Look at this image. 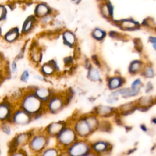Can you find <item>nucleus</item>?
<instances>
[{
	"label": "nucleus",
	"mask_w": 156,
	"mask_h": 156,
	"mask_svg": "<svg viewBox=\"0 0 156 156\" xmlns=\"http://www.w3.org/2000/svg\"><path fill=\"white\" fill-rule=\"evenodd\" d=\"M18 107L29 113L34 120L46 114L45 104L37 98L32 90L26 88V91L18 104Z\"/></svg>",
	"instance_id": "obj_1"
},
{
	"label": "nucleus",
	"mask_w": 156,
	"mask_h": 156,
	"mask_svg": "<svg viewBox=\"0 0 156 156\" xmlns=\"http://www.w3.org/2000/svg\"><path fill=\"white\" fill-rule=\"evenodd\" d=\"M51 138L42 130H33V133L30 139L27 148L32 155L40 154L46 147L49 146Z\"/></svg>",
	"instance_id": "obj_2"
},
{
	"label": "nucleus",
	"mask_w": 156,
	"mask_h": 156,
	"mask_svg": "<svg viewBox=\"0 0 156 156\" xmlns=\"http://www.w3.org/2000/svg\"><path fill=\"white\" fill-rule=\"evenodd\" d=\"M66 92L55 91L50 99L45 103L46 113L57 115L69 104Z\"/></svg>",
	"instance_id": "obj_3"
},
{
	"label": "nucleus",
	"mask_w": 156,
	"mask_h": 156,
	"mask_svg": "<svg viewBox=\"0 0 156 156\" xmlns=\"http://www.w3.org/2000/svg\"><path fill=\"white\" fill-rule=\"evenodd\" d=\"M79 139L72 125L69 122L55 136V144L62 150L66 149Z\"/></svg>",
	"instance_id": "obj_4"
},
{
	"label": "nucleus",
	"mask_w": 156,
	"mask_h": 156,
	"mask_svg": "<svg viewBox=\"0 0 156 156\" xmlns=\"http://www.w3.org/2000/svg\"><path fill=\"white\" fill-rule=\"evenodd\" d=\"M68 121L72 125L79 138L87 139L93 132L87 119L86 115L77 116L74 119H71V121Z\"/></svg>",
	"instance_id": "obj_5"
},
{
	"label": "nucleus",
	"mask_w": 156,
	"mask_h": 156,
	"mask_svg": "<svg viewBox=\"0 0 156 156\" xmlns=\"http://www.w3.org/2000/svg\"><path fill=\"white\" fill-rule=\"evenodd\" d=\"M65 150L69 156H88L91 146L87 139L79 138Z\"/></svg>",
	"instance_id": "obj_6"
},
{
	"label": "nucleus",
	"mask_w": 156,
	"mask_h": 156,
	"mask_svg": "<svg viewBox=\"0 0 156 156\" xmlns=\"http://www.w3.org/2000/svg\"><path fill=\"white\" fill-rule=\"evenodd\" d=\"M33 133V130L19 132L9 143V152L27 147Z\"/></svg>",
	"instance_id": "obj_7"
},
{
	"label": "nucleus",
	"mask_w": 156,
	"mask_h": 156,
	"mask_svg": "<svg viewBox=\"0 0 156 156\" xmlns=\"http://www.w3.org/2000/svg\"><path fill=\"white\" fill-rule=\"evenodd\" d=\"M33 120V118L29 113L17 107L13 112L10 122L13 126H26Z\"/></svg>",
	"instance_id": "obj_8"
},
{
	"label": "nucleus",
	"mask_w": 156,
	"mask_h": 156,
	"mask_svg": "<svg viewBox=\"0 0 156 156\" xmlns=\"http://www.w3.org/2000/svg\"><path fill=\"white\" fill-rule=\"evenodd\" d=\"M18 106L9 97L0 101V123L10 121L13 111Z\"/></svg>",
	"instance_id": "obj_9"
},
{
	"label": "nucleus",
	"mask_w": 156,
	"mask_h": 156,
	"mask_svg": "<svg viewBox=\"0 0 156 156\" xmlns=\"http://www.w3.org/2000/svg\"><path fill=\"white\" fill-rule=\"evenodd\" d=\"M43 55V52L41 46L37 41H33L29 49V58L31 63L36 66H40Z\"/></svg>",
	"instance_id": "obj_10"
},
{
	"label": "nucleus",
	"mask_w": 156,
	"mask_h": 156,
	"mask_svg": "<svg viewBox=\"0 0 156 156\" xmlns=\"http://www.w3.org/2000/svg\"><path fill=\"white\" fill-rule=\"evenodd\" d=\"M40 73L48 78L55 76L59 71V66L55 60H50L39 66Z\"/></svg>",
	"instance_id": "obj_11"
},
{
	"label": "nucleus",
	"mask_w": 156,
	"mask_h": 156,
	"mask_svg": "<svg viewBox=\"0 0 156 156\" xmlns=\"http://www.w3.org/2000/svg\"><path fill=\"white\" fill-rule=\"evenodd\" d=\"M68 123V121H53L48 124L43 129V130L49 137L55 138Z\"/></svg>",
	"instance_id": "obj_12"
},
{
	"label": "nucleus",
	"mask_w": 156,
	"mask_h": 156,
	"mask_svg": "<svg viewBox=\"0 0 156 156\" xmlns=\"http://www.w3.org/2000/svg\"><path fill=\"white\" fill-rule=\"evenodd\" d=\"M32 91L44 104L50 99L55 91L52 88L41 85H35Z\"/></svg>",
	"instance_id": "obj_13"
},
{
	"label": "nucleus",
	"mask_w": 156,
	"mask_h": 156,
	"mask_svg": "<svg viewBox=\"0 0 156 156\" xmlns=\"http://www.w3.org/2000/svg\"><path fill=\"white\" fill-rule=\"evenodd\" d=\"M52 13H55V12L51 7L45 2H40L37 3L34 10V15L38 20Z\"/></svg>",
	"instance_id": "obj_14"
},
{
	"label": "nucleus",
	"mask_w": 156,
	"mask_h": 156,
	"mask_svg": "<svg viewBox=\"0 0 156 156\" xmlns=\"http://www.w3.org/2000/svg\"><path fill=\"white\" fill-rule=\"evenodd\" d=\"M62 38L63 44L70 48H76L77 44V38L75 33L69 29H64L62 32Z\"/></svg>",
	"instance_id": "obj_15"
},
{
	"label": "nucleus",
	"mask_w": 156,
	"mask_h": 156,
	"mask_svg": "<svg viewBox=\"0 0 156 156\" xmlns=\"http://www.w3.org/2000/svg\"><path fill=\"white\" fill-rule=\"evenodd\" d=\"M37 24H38V20L34 15L28 16L22 25L21 29V35H26L31 32Z\"/></svg>",
	"instance_id": "obj_16"
},
{
	"label": "nucleus",
	"mask_w": 156,
	"mask_h": 156,
	"mask_svg": "<svg viewBox=\"0 0 156 156\" xmlns=\"http://www.w3.org/2000/svg\"><path fill=\"white\" fill-rule=\"evenodd\" d=\"M21 36V30L17 27L9 29L3 36V40L8 43H13L16 41Z\"/></svg>",
	"instance_id": "obj_17"
},
{
	"label": "nucleus",
	"mask_w": 156,
	"mask_h": 156,
	"mask_svg": "<svg viewBox=\"0 0 156 156\" xmlns=\"http://www.w3.org/2000/svg\"><path fill=\"white\" fill-rule=\"evenodd\" d=\"M62 149L57 145H51L46 147L38 156H59Z\"/></svg>",
	"instance_id": "obj_18"
},
{
	"label": "nucleus",
	"mask_w": 156,
	"mask_h": 156,
	"mask_svg": "<svg viewBox=\"0 0 156 156\" xmlns=\"http://www.w3.org/2000/svg\"><path fill=\"white\" fill-rule=\"evenodd\" d=\"M25 91H26V88L24 89V88H18L12 93L11 95L9 96V98L12 102H13L18 106V104L21 100V99L22 98V97L23 96Z\"/></svg>",
	"instance_id": "obj_19"
},
{
	"label": "nucleus",
	"mask_w": 156,
	"mask_h": 156,
	"mask_svg": "<svg viewBox=\"0 0 156 156\" xmlns=\"http://www.w3.org/2000/svg\"><path fill=\"white\" fill-rule=\"evenodd\" d=\"M87 71V77L88 79L93 82L99 81L101 80V76L99 71L96 68L93 67L92 66L88 68Z\"/></svg>",
	"instance_id": "obj_20"
},
{
	"label": "nucleus",
	"mask_w": 156,
	"mask_h": 156,
	"mask_svg": "<svg viewBox=\"0 0 156 156\" xmlns=\"http://www.w3.org/2000/svg\"><path fill=\"white\" fill-rule=\"evenodd\" d=\"M13 125L9 121H5L0 123V130L5 135L10 136L13 133Z\"/></svg>",
	"instance_id": "obj_21"
},
{
	"label": "nucleus",
	"mask_w": 156,
	"mask_h": 156,
	"mask_svg": "<svg viewBox=\"0 0 156 156\" xmlns=\"http://www.w3.org/2000/svg\"><path fill=\"white\" fill-rule=\"evenodd\" d=\"M112 111V108L106 105H99L96 108L95 112L99 116H106L110 114Z\"/></svg>",
	"instance_id": "obj_22"
},
{
	"label": "nucleus",
	"mask_w": 156,
	"mask_h": 156,
	"mask_svg": "<svg viewBox=\"0 0 156 156\" xmlns=\"http://www.w3.org/2000/svg\"><path fill=\"white\" fill-rule=\"evenodd\" d=\"M91 151H94L96 152H101L104 151L107 146V144L103 141H97L93 144H91Z\"/></svg>",
	"instance_id": "obj_23"
},
{
	"label": "nucleus",
	"mask_w": 156,
	"mask_h": 156,
	"mask_svg": "<svg viewBox=\"0 0 156 156\" xmlns=\"http://www.w3.org/2000/svg\"><path fill=\"white\" fill-rule=\"evenodd\" d=\"M54 20H55V13H52L38 20V23L41 24V25L45 26V25H48L52 23Z\"/></svg>",
	"instance_id": "obj_24"
},
{
	"label": "nucleus",
	"mask_w": 156,
	"mask_h": 156,
	"mask_svg": "<svg viewBox=\"0 0 156 156\" xmlns=\"http://www.w3.org/2000/svg\"><path fill=\"white\" fill-rule=\"evenodd\" d=\"M105 35V32L99 28H96L93 29V31L91 32V36L94 39L98 40L102 39L104 37Z\"/></svg>",
	"instance_id": "obj_25"
},
{
	"label": "nucleus",
	"mask_w": 156,
	"mask_h": 156,
	"mask_svg": "<svg viewBox=\"0 0 156 156\" xmlns=\"http://www.w3.org/2000/svg\"><path fill=\"white\" fill-rule=\"evenodd\" d=\"M30 76V73L28 69H24L20 76V80L23 83H27Z\"/></svg>",
	"instance_id": "obj_26"
},
{
	"label": "nucleus",
	"mask_w": 156,
	"mask_h": 156,
	"mask_svg": "<svg viewBox=\"0 0 156 156\" xmlns=\"http://www.w3.org/2000/svg\"><path fill=\"white\" fill-rule=\"evenodd\" d=\"M8 156H29L24 148L16 149L14 151L10 152L8 154Z\"/></svg>",
	"instance_id": "obj_27"
},
{
	"label": "nucleus",
	"mask_w": 156,
	"mask_h": 156,
	"mask_svg": "<svg viewBox=\"0 0 156 156\" xmlns=\"http://www.w3.org/2000/svg\"><path fill=\"white\" fill-rule=\"evenodd\" d=\"M9 71L11 74H15L18 71V60L15 58L9 65Z\"/></svg>",
	"instance_id": "obj_28"
},
{
	"label": "nucleus",
	"mask_w": 156,
	"mask_h": 156,
	"mask_svg": "<svg viewBox=\"0 0 156 156\" xmlns=\"http://www.w3.org/2000/svg\"><path fill=\"white\" fill-rule=\"evenodd\" d=\"M121 83V79L119 78H112L110 79L108 83L109 87L111 89H115L117 87H118Z\"/></svg>",
	"instance_id": "obj_29"
},
{
	"label": "nucleus",
	"mask_w": 156,
	"mask_h": 156,
	"mask_svg": "<svg viewBox=\"0 0 156 156\" xmlns=\"http://www.w3.org/2000/svg\"><path fill=\"white\" fill-rule=\"evenodd\" d=\"M7 16V9L4 4H0V22L5 20Z\"/></svg>",
	"instance_id": "obj_30"
},
{
	"label": "nucleus",
	"mask_w": 156,
	"mask_h": 156,
	"mask_svg": "<svg viewBox=\"0 0 156 156\" xmlns=\"http://www.w3.org/2000/svg\"><path fill=\"white\" fill-rule=\"evenodd\" d=\"M138 91L131 88V89L122 90L119 91V93L124 96H135Z\"/></svg>",
	"instance_id": "obj_31"
},
{
	"label": "nucleus",
	"mask_w": 156,
	"mask_h": 156,
	"mask_svg": "<svg viewBox=\"0 0 156 156\" xmlns=\"http://www.w3.org/2000/svg\"><path fill=\"white\" fill-rule=\"evenodd\" d=\"M101 11L102 15L106 17L108 16L110 14V9L109 7V5L107 4L102 5L101 8Z\"/></svg>",
	"instance_id": "obj_32"
},
{
	"label": "nucleus",
	"mask_w": 156,
	"mask_h": 156,
	"mask_svg": "<svg viewBox=\"0 0 156 156\" xmlns=\"http://www.w3.org/2000/svg\"><path fill=\"white\" fill-rule=\"evenodd\" d=\"M121 26L123 28H125V29H132L135 26V23L132 21L127 20V21H124L122 23Z\"/></svg>",
	"instance_id": "obj_33"
},
{
	"label": "nucleus",
	"mask_w": 156,
	"mask_h": 156,
	"mask_svg": "<svg viewBox=\"0 0 156 156\" xmlns=\"http://www.w3.org/2000/svg\"><path fill=\"white\" fill-rule=\"evenodd\" d=\"M74 62V57L72 56H68L64 58L63 63L65 66H70L73 65Z\"/></svg>",
	"instance_id": "obj_34"
},
{
	"label": "nucleus",
	"mask_w": 156,
	"mask_h": 156,
	"mask_svg": "<svg viewBox=\"0 0 156 156\" xmlns=\"http://www.w3.org/2000/svg\"><path fill=\"white\" fill-rule=\"evenodd\" d=\"M2 66H0V83L4 80V79L8 77L5 68Z\"/></svg>",
	"instance_id": "obj_35"
},
{
	"label": "nucleus",
	"mask_w": 156,
	"mask_h": 156,
	"mask_svg": "<svg viewBox=\"0 0 156 156\" xmlns=\"http://www.w3.org/2000/svg\"><path fill=\"white\" fill-rule=\"evenodd\" d=\"M33 77L35 80L39 81V82H45L46 81L47 78L43 76L41 74H34L33 75Z\"/></svg>",
	"instance_id": "obj_36"
},
{
	"label": "nucleus",
	"mask_w": 156,
	"mask_h": 156,
	"mask_svg": "<svg viewBox=\"0 0 156 156\" xmlns=\"http://www.w3.org/2000/svg\"><path fill=\"white\" fill-rule=\"evenodd\" d=\"M140 63L139 62H133L130 66V70L132 72L136 71L140 67Z\"/></svg>",
	"instance_id": "obj_37"
},
{
	"label": "nucleus",
	"mask_w": 156,
	"mask_h": 156,
	"mask_svg": "<svg viewBox=\"0 0 156 156\" xmlns=\"http://www.w3.org/2000/svg\"><path fill=\"white\" fill-rule=\"evenodd\" d=\"M141 81L140 79H137L136 80H135L132 84V88L133 89V90H137L138 91L139 90V88L141 85Z\"/></svg>",
	"instance_id": "obj_38"
},
{
	"label": "nucleus",
	"mask_w": 156,
	"mask_h": 156,
	"mask_svg": "<svg viewBox=\"0 0 156 156\" xmlns=\"http://www.w3.org/2000/svg\"><path fill=\"white\" fill-rule=\"evenodd\" d=\"M145 75L148 77H151L154 75V71L150 67H147L145 70Z\"/></svg>",
	"instance_id": "obj_39"
},
{
	"label": "nucleus",
	"mask_w": 156,
	"mask_h": 156,
	"mask_svg": "<svg viewBox=\"0 0 156 156\" xmlns=\"http://www.w3.org/2000/svg\"><path fill=\"white\" fill-rule=\"evenodd\" d=\"M132 104H125L123 107H122V109L124 111H128L130 110L132 108Z\"/></svg>",
	"instance_id": "obj_40"
},
{
	"label": "nucleus",
	"mask_w": 156,
	"mask_h": 156,
	"mask_svg": "<svg viewBox=\"0 0 156 156\" xmlns=\"http://www.w3.org/2000/svg\"><path fill=\"white\" fill-rule=\"evenodd\" d=\"M151 100L149 98H144L142 99H141V102H144V104H143L144 105H148L151 102Z\"/></svg>",
	"instance_id": "obj_41"
},
{
	"label": "nucleus",
	"mask_w": 156,
	"mask_h": 156,
	"mask_svg": "<svg viewBox=\"0 0 156 156\" xmlns=\"http://www.w3.org/2000/svg\"><path fill=\"white\" fill-rule=\"evenodd\" d=\"M4 59L3 55L0 52V66H2V65L4 64Z\"/></svg>",
	"instance_id": "obj_42"
},
{
	"label": "nucleus",
	"mask_w": 156,
	"mask_h": 156,
	"mask_svg": "<svg viewBox=\"0 0 156 156\" xmlns=\"http://www.w3.org/2000/svg\"><path fill=\"white\" fill-rule=\"evenodd\" d=\"M59 156H69V155H68V154L67 153L66 150H62Z\"/></svg>",
	"instance_id": "obj_43"
},
{
	"label": "nucleus",
	"mask_w": 156,
	"mask_h": 156,
	"mask_svg": "<svg viewBox=\"0 0 156 156\" xmlns=\"http://www.w3.org/2000/svg\"><path fill=\"white\" fill-rule=\"evenodd\" d=\"M82 1V0H71V1L72 3H73V4H77V5H78L79 4H80Z\"/></svg>",
	"instance_id": "obj_44"
},
{
	"label": "nucleus",
	"mask_w": 156,
	"mask_h": 156,
	"mask_svg": "<svg viewBox=\"0 0 156 156\" xmlns=\"http://www.w3.org/2000/svg\"><path fill=\"white\" fill-rule=\"evenodd\" d=\"M150 41H151V42H152L153 43H156V37H152V38H151Z\"/></svg>",
	"instance_id": "obj_45"
},
{
	"label": "nucleus",
	"mask_w": 156,
	"mask_h": 156,
	"mask_svg": "<svg viewBox=\"0 0 156 156\" xmlns=\"http://www.w3.org/2000/svg\"><path fill=\"white\" fill-rule=\"evenodd\" d=\"M153 46H154V49L156 50V43H154V44H153Z\"/></svg>",
	"instance_id": "obj_46"
},
{
	"label": "nucleus",
	"mask_w": 156,
	"mask_h": 156,
	"mask_svg": "<svg viewBox=\"0 0 156 156\" xmlns=\"http://www.w3.org/2000/svg\"><path fill=\"white\" fill-rule=\"evenodd\" d=\"M30 156H38V155H31Z\"/></svg>",
	"instance_id": "obj_47"
},
{
	"label": "nucleus",
	"mask_w": 156,
	"mask_h": 156,
	"mask_svg": "<svg viewBox=\"0 0 156 156\" xmlns=\"http://www.w3.org/2000/svg\"><path fill=\"white\" fill-rule=\"evenodd\" d=\"M0 155H1V149H0Z\"/></svg>",
	"instance_id": "obj_48"
}]
</instances>
